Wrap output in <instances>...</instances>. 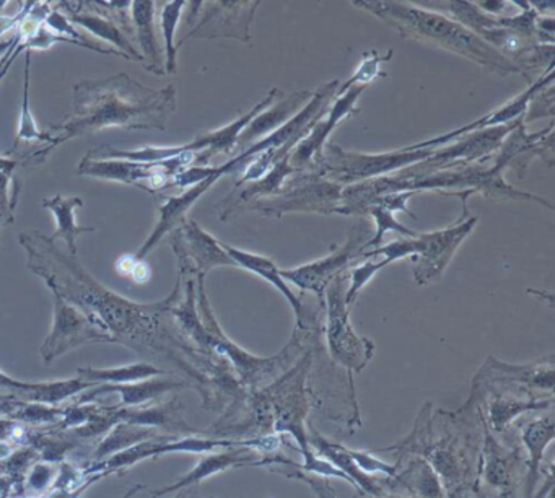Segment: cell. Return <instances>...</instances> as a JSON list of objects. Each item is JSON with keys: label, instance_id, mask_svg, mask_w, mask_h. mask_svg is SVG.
<instances>
[{"label": "cell", "instance_id": "3957f363", "mask_svg": "<svg viewBox=\"0 0 555 498\" xmlns=\"http://www.w3.org/2000/svg\"><path fill=\"white\" fill-rule=\"evenodd\" d=\"M352 3L359 9L378 16L379 20L395 28L404 38L417 39V41L456 52V54L476 62L486 71L495 72V74L503 75V77L509 74L521 75L531 85L525 72L515 62L500 54L492 46L487 44L483 39L467 29L466 26L454 22L451 16L441 15L435 10L421 9L417 5H405L404 2L360 0V2Z\"/></svg>", "mask_w": 555, "mask_h": 498}, {"label": "cell", "instance_id": "4316f807", "mask_svg": "<svg viewBox=\"0 0 555 498\" xmlns=\"http://www.w3.org/2000/svg\"><path fill=\"white\" fill-rule=\"evenodd\" d=\"M183 387H190V384L183 383V381L152 380V378L147 381H138V383L100 384V386L92 387V391L82 393L86 394V397L80 399V403H87L102 394L119 393L121 394V407H139L164 396V394L171 393V391L183 390Z\"/></svg>", "mask_w": 555, "mask_h": 498}, {"label": "cell", "instance_id": "c3c4849f", "mask_svg": "<svg viewBox=\"0 0 555 498\" xmlns=\"http://www.w3.org/2000/svg\"><path fill=\"white\" fill-rule=\"evenodd\" d=\"M35 2L25 3L24 9L17 13L15 16H0V36L2 33L9 31V29L14 28V26L21 25L24 22L25 16L30 13V10L34 9Z\"/></svg>", "mask_w": 555, "mask_h": 498}, {"label": "cell", "instance_id": "d6a6232c", "mask_svg": "<svg viewBox=\"0 0 555 498\" xmlns=\"http://www.w3.org/2000/svg\"><path fill=\"white\" fill-rule=\"evenodd\" d=\"M160 374H168V371L162 370L155 365L145 363V361L119 368L83 367L77 370V376L90 381L95 386H100V384L138 383V381L151 380V378L160 376Z\"/></svg>", "mask_w": 555, "mask_h": 498}, {"label": "cell", "instance_id": "cb8c5ba5", "mask_svg": "<svg viewBox=\"0 0 555 498\" xmlns=\"http://www.w3.org/2000/svg\"><path fill=\"white\" fill-rule=\"evenodd\" d=\"M311 97H313V91H297V93L288 94L285 100L275 104V106L262 111L240 133L235 150H238L240 153L245 152L253 143L261 140L262 136L268 137L269 133L275 132L279 127L284 126L287 120H291L310 101Z\"/></svg>", "mask_w": 555, "mask_h": 498}, {"label": "cell", "instance_id": "f5cc1de1", "mask_svg": "<svg viewBox=\"0 0 555 498\" xmlns=\"http://www.w3.org/2000/svg\"><path fill=\"white\" fill-rule=\"evenodd\" d=\"M382 498H409L408 495L401 494V491L391 490Z\"/></svg>", "mask_w": 555, "mask_h": 498}, {"label": "cell", "instance_id": "ac0fdd59", "mask_svg": "<svg viewBox=\"0 0 555 498\" xmlns=\"http://www.w3.org/2000/svg\"><path fill=\"white\" fill-rule=\"evenodd\" d=\"M261 2H216L191 36L217 38L227 36L242 42L251 41V22Z\"/></svg>", "mask_w": 555, "mask_h": 498}, {"label": "cell", "instance_id": "2e32d148", "mask_svg": "<svg viewBox=\"0 0 555 498\" xmlns=\"http://www.w3.org/2000/svg\"><path fill=\"white\" fill-rule=\"evenodd\" d=\"M526 124L521 123L503 140L500 149L493 153L492 166L499 171L515 168L525 175L532 156H542L548 163H554L552 155V139H554V123L535 133L526 132Z\"/></svg>", "mask_w": 555, "mask_h": 498}, {"label": "cell", "instance_id": "1f68e13d", "mask_svg": "<svg viewBox=\"0 0 555 498\" xmlns=\"http://www.w3.org/2000/svg\"><path fill=\"white\" fill-rule=\"evenodd\" d=\"M256 468H268L274 474L284 475L287 478L305 482L310 485L318 498H337L336 490L331 487L330 482L324 481L321 475L305 471L300 462L285 456L284 452H274V455L261 456L256 462Z\"/></svg>", "mask_w": 555, "mask_h": 498}, {"label": "cell", "instance_id": "4fadbf2b", "mask_svg": "<svg viewBox=\"0 0 555 498\" xmlns=\"http://www.w3.org/2000/svg\"><path fill=\"white\" fill-rule=\"evenodd\" d=\"M170 244L180 260L181 276L206 277L214 267H236L220 241L203 230L197 221L186 218L171 231Z\"/></svg>", "mask_w": 555, "mask_h": 498}, {"label": "cell", "instance_id": "9a60e30c", "mask_svg": "<svg viewBox=\"0 0 555 498\" xmlns=\"http://www.w3.org/2000/svg\"><path fill=\"white\" fill-rule=\"evenodd\" d=\"M552 84H554V64L548 65V67L545 68L544 74H542L538 80L532 81V84L529 85L528 90L522 91L521 94L513 98V100L506 101V103L503 104V106H500L499 110L492 111V113L487 114V116L480 117V119L474 120V123L466 124V126L460 127V129L451 130V132L443 133V136L440 137H434V139L424 140V142L415 143V145L405 146V149H440V146H444L447 143L460 139V137L467 136V133L477 132V130L490 129V127L505 126V124L513 123V120L525 116L529 101L532 100V97Z\"/></svg>", "mask_w": 555, "mask_h": 498}, {"label": "cell", "instance_id": "44dd1931", "mask_svg": "<svg viewBox=\"0 0 555 498\" xmlns=\"http://www.w3.org/2000/svg\"><path fill=\"white\" fill-rule=\"evenodd\" d=\"M220 246L235 260L236 267H243V269L261 277L266 282L272 283V285L288 299L292 308H294L295 316H297V329L308 331V329L320 328L317 315H308V312L305 311L304 303L295 295L294 290L285 283V280L282 279L281 269L275 266L274 260L266 256H259V254L248 253V251L230 246V244L223 243V241H220Z\"/></svg>", "mask_w": 555, "mask_h": 498}, {"label": "cell", "instance_id": "7c38bea8", "mask_svg": "<svg viewBox=\"0 0 555 498\" xmlns=\"http://www.w3.org/2000/svg\"><path fill=\"white\" fill-rule=\"evenodd\" d=\"M365 88L366 85H352L344 93L336 94V100L333 98L324 113L321 114L320 119L311 127L308 136L301 139L295 145V149L292 150L291 165L295 171H314L318 162L323 156L327 139H330L333 130L339 126L340 120L352 116V114L360 113L359 107H356V103L360 94L365 91Z\"/></svg>", "mask_w": 555, "mask_h": 498}, {"label": "cell", "instance_id": "603a6c76", "mask_svg": "<svg viewBox=\"0 0 555 498\" xmlns=\"http://www.w3.org/2000/svg\"><path fill=\"white\" fill-rule=\"evenodd\" d=\"M261 456L251 448H232L223 452H207L193 471L188 472L186 475L162 488V490L152 491V497H164V495L171 494V491L183 490L186 487L201 484L206 478L212 475L220 474V472L229 471V469L243 468V465H256Z\"/></svg>", "mask_w": 555, "mask_h": 498}, {"label": "cell", "instance_id": "f546056e", "mask_svg": "<svg viewBox=\"0 0 555 498\" xmlns=\"http://www.w3.org/2000/svg\"><path fill=\"white\" fill-rule=\"evenodd\" d=\"M554 419L551 416L532 420L522 429L521 442L529 451L528 481L525 485V498H532L545 448L554 442Z\"/></svg>", "mask_w": 555, "mask_h": 498}, {"label": "cell", "instance_id": "6da1fadb", "mask_svg": "<svg viewBox=\"0 0 555 498\" xmlns=\"http://www.w3.org/2000/svg\"><path fill=\"white\" fill-rule=\"evenodd\" d=\"M21 243L28 253V269L40 276L51 292L77 306L100 331L112 335L113 341L155 345V335L160 339L164 335L162 316L170 312L180 298L181 279L177 280L171 295L162 302L135 303L96 282L77 257L64 254L47 234L22 233Z\"/></svg>", "mask_w": 555, "mask_h": 498}, {"label": "cell", "instance_id": "ab89813d", "mask_svg": "<svg viewBox=\"0 0 555 498\" xmlns=\"http://www.w3.org/2000/svg\"><path fill=\"white\" fill-rule=\"evenodd\" d=\"M186 3L183 0H175V2L165 3L164 10H162L160 23L165 42V74H177L178 46L175 44V33H177L181 12H183Z\"/></svg>", "mask_w": 555, "mask_h": 498}, {"label": "cell", "instance_id": "7402d4cb", "mask_svg": "<svg viewBox=\"0 0 555 498\" xmlns=\"http://www.w3.org/2000/svg\"><path fill=\"white\" fill-rule=\"evenodd\" d=\"M279 93H281L279 88H272L264 100L259 101L256 106H253L251 111L243 114L238 119L230 123L229 126L220 127V129L207 132L206 136L197 137L193 142L186 143V145H184L186 146V152H201L199 155H196V158H194L193 166H204V163L209 162L217 153H232L233 150H235L240 133L249 126V123H251L258 114H261L262 111L268 110V107L274 103Z\"/></svg>", "mask_w": 555, "mask_h": 498}, {"label": "cell", "instance_id": "e0dca14e", "mask_svg": "<svg viewBox=\"0 0 555 498\" xmlns=\"http://www.w3.org/2000/svg\"><path fill=\"white\" fill-rule=\"evenodd\" d=\"M479 383H505L508 386L519 387L528 393L529 387L547 391L552 396L554 390V357L548 355L544 360L531 365H508L487 357L486 363L479 373L474 376Z\"/></svg>", "mask_w": 555, "mask_h": 498}, {"label": "cell", "instance_id": "d590c367", "mask_svg": "<svg viewBox=\"0 0 555 498\" xmlns=\"http://www.w3.org/2000/svg\"><path fill=\"white\" fill-rule=\"evenodd\" d=\"M155 436H157V433L151 426L132 425V423L126 422L118 423L109 430L108 436L100 443L99 448L93 452V459L102 461V459L118 455V452L126 451L132 446L154 439Z\"/></svg>", "mask_w": 555, "mask_h": 498}, {"label": "cell", "instance_id": "74e56055", "mask_svg": "<svg viewBox=\"0 0 555 498\" xmlns=\"http://www.w3.org/2000/svg\"><path fill=\"white\" fill-rule=\"evenodd\" d=\"M92 387H95V384L80 376L70 378V380L41 381V383H37L34 391L27 393V399L30 403L56 406V404L64 403L69 397L92 390Z\"/></svg>", "mask_w": 555, "mask_h": 498}, {"label": "cell", "instance_id": "681fc988", "mask_svg": "<svg viewBox=\"0 0 555 498\" xmlns=\"http://www.w3.org/2000/svg\"><path fill=\"white\" fill-rule=\"evenodd\" d=\"M0 387L27 394L37 387V383H25V381L14 380V378L9 376V374L2 373V371H0Z\"/></svg>", "mask_w": 555, "mask_h": 498}, {"label": "cell", "instance_id": "9c48e42d", "mask_svg": "<svg viewBox=\"0 0 555 498\" xmlns=\"http://www.w3.org/2000/svg\"><path fill=\"white\" fill-rule=\"evenodd\" d=\"M476 194L473 191L461 192L457 197L463 202V214L451 227L431 233L415 234L414 256H412V272L421 285H428L440 279L450 260L456 254L457 247L469 237L479 217H474L467 210V197Z\"/></svg>", "mask_w": 555, "mask_h": 498}, {"label": "cell", "instance_id": "5bb4252c", "mask_svg": "<svg viewBox=\"0 0 555 498\" xmlns=\"http://www.w3.org/2000/svg\"><path fill=\"white\" fill-rule=\"evenodd\" d=\"M53 296L54 324L40 348L44 363H53L56 358L86 342H115L112 335L100 331L73 303H67L57 293H53Z\"/></svg>", "mask_w": 555, "mask_h": 498}, {"label": "cell", "instance_id": "f6af8a7d", "mask_svg": "<svg viewBox=\"0 0 555 498\" xmlns=\"http://www.w3.org/2000/svg\"><path fill=\"white\" fill-rule=\"evenodd\" d=\"M544 116H548L551 119L554 116V84L535 93L532 100L529 101L525 114V124Z\"/></svg>", "mask_w": 555, "mask_h": 498}, {"label": "cell", "instance_id": "ffe728a7", "mask_svg": "<svg viewBox=\"0 0 555 498\" xmlns=\"http://www.w3.org/2000/svg\"><path fill=\"white\" fill-rule=\"evenodd\" d=\"M308 442H310L311 449L321 458L326 459L327 462L339 469L340 472L347 475L353 482V488L362 495H372L375 498L385 497L391 490V478H378L375 475L365 474L362 469L353 461L350 449L339 443L331 442L324 438L311 423H308Z\"/></svg>", "mask_w": 555, "mask_h": 498}, {"label": "cell", "instance_id": "816d5d0a", "mask_svg": "<svg viewBox=\"0 0 555 498\" xmlns=\"http://www.w3.org/2000/svg\"><path fill=\"white\" fill-rule=\"evenodd\" d=\"M18 35L15 33L14 38L11 39V41H2L0 42V58H2V54H4L5 51H9V49L12 48V46L15 44V41H17Z\"/></svg>", "mask_w": 555, "mask_h": 498}, {"label": "cell", "instance_id": "83f0119b", "mask_svg": "<svg viewBox=\"0 0 555 498\" xmlns=\"http://www.w3.org/2000/svg\"><path fill=\"white\" fill-rule=\"evenodd\" d=\"M44 208L53 212L56 217L57 230L54 231L51 240L56 243L57 240H63L66 243L67 250L70 251V256L77 257V241L80 234L93 233L95 227H82L77 225L76 208L83 207V201L77 195L74 197H64V195H54L51 199H44L41 202Z\"/></svg>", "mask_w": 555, "mask_h": 498}, {"label": "cell", "instance_id": "836d02e7", "mask_svg": "<svg viewBox=\"0 0 555 498\" xmlns=\"http://www.w3.org/2000/svg\"><path fill=\"white\" fill-rule=\"evenodd\" d=\"M155 2L152 0H134L131 3L132 22L138 33L139 46H141L144 62L151 61V71L162 74L160 48H158L157 35L154 29Z\"/></svg>", "mask_w": 555, "mask_h": 498}, {"label": "cell", "instance_id": "f1b7e54d", "mask_svg": "<svg viewBox=\"0 0 555 498\" xmlns=\"http://www.w3.org/2000/svg\"><path fill=\"white\" fill-rule=\"evenodd\" d=\"M183 410V404L175 397V399L164 404V406L149 407V409L131 410L128 409V407H121V417H119V420H121V422L132 423V425L151 426V429L160 426V429H168L170 432L194 435L196 430L191 429V426L184 422Z\"/></svg>", "mask_w": 555, "mask_h": 498}, {"label": "cell", "instance_id": "7bdbcfd3", "mask_svg": "<svg viewBox=\"0 0 555 498\" xmlns=\"http://www.w3.org/2000/svg\"><path fill=\"white\" fill-rule=\"evenodd\" d=\"M389 266L385 259L379 263H373V260H366L362 266L353 267L350 270V286L346 290V305L352 308L356 303L357 296H359L360 290L383 269V267Z\"/></svg>", "mask_w": 555, "mask_h": 498}, {"label": "cell", "instance_id": "5b68a950", "mask_svg": "<svg viewBox=\"0 0 555 498\" xmlns=\"http://www.w3.org/2000/svg\"><path fill=\"white\" fill-rule=\"evenodd\" d=\"M314 347L311 345L297 363L285 371L281 378L262 387L271 400L274 422L272 433L275 435H291L297 442L301 458H307L313 449L308 442L307 419L310 413V399H308L307 378L313 363Z\"/></svg>", "mask_w": 555, "mask_h": 498}, {"label": "cell", "instance_id": "7a4b0ae2", "mask_svg": "<svg viewBox=\"0 0 555 498\" xmlns=\"http://www.w3.org/2000/svg\"><path fill=\"white\" fill-rule=\"evenodd\" d=\"M177 107L173 85L154 90L119 74L103 80H82L74 87L73 113L54 127L57 136L47 149L31 153L37 165L43 163L61 143L108 127L128 130L160 129Z\"/></svg>", "mask_w": 555, "mask_h": 498}, {"label": "cell", "instance_id": "f35d334b", "mask_svg": "<svg viewBox=\"0 0 555 498\" xmlns=\"http://www.w3.org/2000/svg\"><path fill=\"white\" fill-rule=\"evenodd\" d=\"M30 77H31V51L25 52V75H24V97H22L21 117H18L17 140L14 143V150L17 149L22 140H43V142H53L54 133L43 132L37 126L34 113L30 107Z\"/></svg>", "mask_w": 555, "mask_h": 498}, {"label": "cell", "instance_id": "d6986e66", "mask_svg": "<svg viewBox=\"0 0 555 498\" xmlns=\"http://www.w3.org/2000/svg\"><path fill=\"white\" fill-rule=\"evenodd\" d=\"M220 178H223L222 169H220V166H216V173H214L210 178L204 179L199 184L191 186L183 194L167 197V201L162 202L160 207H158L160 217H158L157 225H155L152 233L149 234L145 243L139 247L134 259L144 260L145 256H147L168 233L177 230V228L186 220V214L191 210V207H193Z\"/></svg>", "mask_w": 555, "mask_h": 498}, {"label": "cell", "instance_id": "11a10c76", "mask_svg": "<svg viewBox=\"0 0 555 498\" xmlns=\"http://www.w3.org/2000/svg\"><path fill=\"white\" fill-rule=\"evenodd\" d=\"M177 498H184V497H183V495H178V497H177Z\"/></svg>", "mask_w": 555, "mask_h": 498}, {"label": "cell", "instance_id": "db71d44e", "mask_svg": "<svg viewBox=\"0 0 555 498\" xmlns=\"http://www.w3.org/2000/svg\"><path fill=\"white\" fill-rule=\"evenodd\" d=\"M477 498H487L486 495L480 494L479 490L476 488Z\"/></svg>", "mask_w": 555, "mask_h": 498}, {"label": "cell", "instance_id": "52a82bcc", "mask_svg": "<svg viewBox=\"0 0 555 498\" xmlns=\"http://www.w3.org/2000/svg\"><path fill=\"white\" fill-rule=\"evenodd\" d=\"M347 270L337 276L326 289V344L334 363L346 368L349 374L350 394L356 400L353 373H360L372 360L375 344L360 337L349 321V306L346 305Z\"/></svg>", "mask_w": 555, "mask_h": 498}, {"label": "cell", "instance_id": "e575fe53", "mask_svg": "<svg viewBox=\"0 0 555 498\" xmlns=\"http://www.w3.org/2000/svg\"><path fill=\"white\" fill-rule=\"evenodd\" d=\"M70 23L82 26L87 31L93 33L99 36L103 41L112 42L118 46V51L126 55V59H134V61L144 62V55L132 46V42L126 38L125 33L121 31L118 25L112 20L103 18V16L95 15V13H76L70 12L67 16Z\"/></svg>", "mask_w": 555, "mask_h": 498}, {"label": "cell", "instance_id": "d4e9b609", "mask_svg": "<svg viewBox=\"0 0 555 498\" xmlns=\"http://www.w3.org/2000/svg\"><path fill=\"white\" fill-rule=\"evenodd\" d=\"M482 420V419H480ZM483 423V420H482ZM482 456L477 464V478L482 477L489 487L495 488L500 494L505 495L512 491L513 475H515L516 461H518V451L515 449H505L492 435L483 423Z\"/></svg>", "mask_w": 555, "mask_h": 498}, {"label": "cell", "instance_id": "4dcf8cb0", "mask_svg": "<svg viewBox=\"0 0 555 498\" xmlns=\"http://www.w3.org/2000/svg\"><path fill=\"white\" fill-rule=\"evenodd\" d=\"M554 406V399H531V400H516L509 394H495L489 404V416L483 420L486 425L495 433H503L506 426L512 425L516 417L522 416L526 412H534V410L551 409Z\"/></svg>", "mask_w": 555, "mask_h": 498}, {"label": "cell", "instance_id": "8fae6325", "mask_svg": "<svg viewBox=\"0 0 555 498\" xmlns=\"http://www.w3.org/2000/svg\"><path fill=\"white\" fill-rule=\"evenodd\" d=\"M372 237V225L369 221H356L343 246L336 247V251L323 259L313 260V263L295 267V269H282V279L288 280L300 290H310V292L317 293L318 298L323 303L327 285L337 276L346 272L352 266V260L365 253L366 243Z\"/></svg>", "mask_w": 555, "mask_h": 498}, {"label": "cell", "instance_id": "8d00e7d4", "mask_svg": "<svg viewBox=\"0 0 555 498\" xmlns=\"http://www.w3.org/2000/svg\"><path fill=\"white\" fill-rule=\"evenodd\" d=\"M186 152V146H145L139 150H119L112 145H102L90 150L86 158L89 159H122L132 163H160L175 158Z\"/></svg>", "mask_w": 555, "mask_h": 498}, {"label": "cell", "instance_id": "b9f144b4", "mask_svg": "<svg viewBox=\"0 0 555 498\" xmlns=\"http://www.w3.org/2000/svg\"><path fill=\"white\" fill-rule=\"evenodd\" d=\"M392 55V49H389L388 54H378L376 51H369L363 54L362 64L357 67L356 74L346 81V84H340L339 90H337L336 94L344 93L347 88L352 87V85H366L369 87L373 80H375L378 75H382L379 72V64L382 62L389 61Z\"/></svg>", "mask_w": 555, "mask_h": 498}, {"label": "cell", "instance_id": "7dc6e473", "mask_svg": "<svg viewBox=\"0 0 555 498\" xmlns=\"http://www.w3.org/2000/svg\"><path fill=\"white\" fill-rule=\"evenodd\" d=\"M54 481V469L48 464H37L31 469L30 477H28V485L35 490H43L44 487Z\"/></svg>", "mask_w": 555, "mask_h": 498}, {"label": "cell", "instance_id": "f907efd6", "mask_svg": "<svg viewBox=\"0 0 555 498\" xmlns=\"http://www.w3.org/2000/svg\"><path fill=\"white\" fill-rule=\"evenodd\" d=\"M17 159L2 158V156H0V173H2V175L14 179V171L15 168H17Z\"/></svg>", "mask_w": 555, "mask_h": 498}, {"label": "cell", "instance_id": "60d3db41", "mask_svg": "<svg viewBox=\"0 0 555 498\" xmlns=\"http://www.w3.org/2000/svg\"><path fill=\"white\" fill-rule=\"evenodd\" d=\"M365 215H372L375 218L376 225V233L375 237L370 238L369 243H366L365 250L369 247H378L382 244L383 237H385L388 231H398L404 238H414L415 231L409 230L405 225H402L401 221L396 220L395 212L389 210V208L379 207V205H372V207L366 208Z\"/></svg>", "mask_w": 555, "mask_h": 498}, {"label": "cell", "instance_id": "ee69618b", "mask_svg": "<svg viewBox=\"0 0 555 498\" xmlns=\"http://www.w3.org/2000/svg\"><path fill=\"white\" fill-rule=\"evenodd\" d=\"M64 416V409H54V407L47 406V404H22L17 412H14L15 420L30 423H50L61 420Z\"/></svg>", "mask_w": 555, "mask_h": 498}, {"label": "cell", "instance_id": "bcb514c9", "mask_svg": "<svg viewBox=\"0 0 555 498\" xmlns=\"http://www.w3.org/2000/svg\"><path fill=\"white\" fill-rule=\"evenodd\" d=\"M14 179L0 173V230L14 221V212L17 207V195L9 194V188Z\"/></svg>", "mask_w": 555, "mask_h": 498}, {"label": "cell", "instance_id": "30bf717a", "mask_svg": "<svg viewBox=\"0 0 555 498\" xmlns=\"http://www.w3.org/2000/svg\"><path fill=\"white\" fill-rule=\"evenodd\" d=\"M196 153L184 152L175 158L160 163H132L122 159H89L83 156L79 175L90 178L118 181L122 184L145 189L152 194L171 188V181L178 173L194 165Z\"/></svg>", "mask_w": 555, "mask_h": 498}, {"label": "cell", "instance_id": "484cf974", "mask_svg": "<svg viewBox=\"0 0 555 498\" xmlns=\"http://www.w3.org/2000/svg\"><path fill=\"white\" fill-rule=\"evenodd\" d=\"M404 468H396L391 490L404 491L409 498H447L437 472L421 456H409Z\"/></svg>", "mask_w": 555, "mask_h": 498}, {"label": "cell", "instance_id": "ba28073f", "mask_svg": "<svg viewBox=\"0 0 555 498\" xmlns=\"http://www.w3.org/2000/svg\"><path fill=\"white\" fill-rule=\"evenodd\" d=\"M344 186L330 181L317 171L297 173L271 197L259 199L248 207L264 217L281 218L291 212L336 214Z\"/></svg>", "mask_w": 555, "mask_h": 498}, {"label": "cell", "instance_id": "8992f818", "mask_svg": "<svg viewBox=\"0 0 555 498\" xmlns=\"http://www.w3.org/2000/svg\"><path fill=\"white\" fill-rule=\"evenodd\" d=\"M437 149L408 150L405 146L389 153H359L327 143L314 171L337 184L350 186L382 178L424 162Z\"/></svg>", "mask_w": 555, "mask_h": 498}, {"label": "cell", "instance_id": "277c9868", "mask_svg": "<svg viewBox=\"0 0 555 498\" xmlns=\"http://www.w3.org/2000/svg\"><path fill=\"white\" fill-rule=\"evenodd\" d=\"M196 279L197 311H199L204 328L210 335V352L217 357L225 358L232 365L233 374L246 391L262 390V387L274 383L278 378H281L285 371L291 370L297 363L298 358L311 345H318L320 342V329H308V331L297 329L292 335L291 342L279 354L272 355V357H256V355L249 354L227 337L214 316L212 306H210L206 289H204V277L197 276Z\"/></svg>", "mask_w": 555, "mask_h": 498}]
</instances>
